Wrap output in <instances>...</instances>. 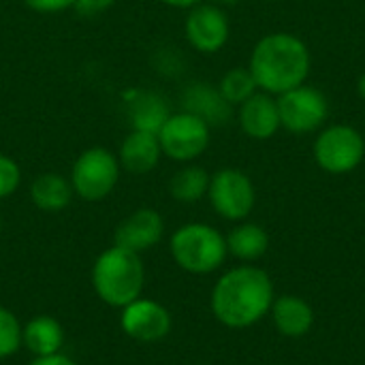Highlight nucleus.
<instances>
[{
	"instance_id": "nucleus-1",
	"label": "nucleus",
	"mask_w": 365,
	"mask_h": 365,
	"mask_svg": "<svg viewBox=\"0 0 365 365\" xmlns=\"http://www.w3.org/2000/svg\"><path fill=\"white\" fill-rule=\"evenodd\" d=\"M310 49L293 32H272L257 41L252 47L248 68L257 81V88L267 94H284L302 83L310 75Z\"/></svg>"
},
{
	"instance_id": "nucleus-2",
	"label": "nucleus",
	"mask_w": 365,
	"mask_h": 365,
	"mask_svg": "<svg viewBox=\"0 0 365 365\" xmlns=\"http://www.w3.org/2000/svg\"><path fill=\"white\" fill-rule=\"evenodd\" d=\"M274 304V287L269 276L250 265L227 272L212 291L214 317L231 327L244 329L259 323Z\"/></svg>"
},
{
	"instance_id": "nucleus-3",
	"label": "nucleus",
	"mask_w": 365,
	"mask_h": 365,
	"mask_svg": "<svg viewBox=\"0 0 365 365\" xmlns=\"http://www.w3.org/2000/svg\"><path fill=\"white\" fill-rule=\"evenodd\" d=\"M145 272L141 257L120 246H111L98 255L92 267V284L96 295L113 308H126L141 297Z\"/></svg>"
},
{
	"instance_id": "nucleus-4",
	"label": "nucleus",
	"mask_w": 365,
	"mask_h": 365,
	"mask_svg": "<svg viewBox=\"0 0 365 365\" xmlns=\"http://www.w3.org/2000/svg\"><path fill=\"white\" fill-rule=\"evenodd\" d=\"M169 248L173 261L190 274H212L229 255L222 233L203 222H188L180 227L171 235Z\"/></svg>"
},
{
	"instance_id": "nucleus-5",
	"label": "nucleus",
	"mask_w": 365,
	"mask_h": 365,
	"mask_svg": "<svg viewBox=\"0 0 365 365\" xmlns=\"http://www.w3.org/2000/svg\"><path fill=\"white\" fill-rule=\"evenodd\" d=\"M120 173L122 167L118 154H113L103 145H94L83 150L75 158L68 182L79 199L88 203H96L113 192V188L120 182Z\"/></svg>"
},
{
	"instance_id": "nucleus-6",
	"label": "nucleus",
	"mask_w": 365,
	"mask_h": 365,
	"mask_svg": "<svg viewBox=\"0 0 365 365\" xmlns=\"http://www.w3.org/2000/svg\"><path fill=\"white\" fill-rule=\"evenodd\" d=\"M312 152L323 171L346 175L364 163L365 137L351 124H331L317 135Z\"/></svg>"
},
{
	"instance_id": "nucleus-7",
	"label": "nucleus",
	"mask_w": 365,
	"mask_h": 365,
	"mask_svg": "<svg viewBox=\"0 0 365 365\" xmlns=\"http://www.w3.org/2000/svg\"><path fill=\"white\" fill-rule=\"evenodd\" d=\"M156 135L163 156L186 165L197 160L210 148L212 126L199 115L182 109L178 113H171Z\"/></svg>"
},
{
	"instance_id": "nucleus-8",
	"label": "nucleus",
	"mask_w": 365,
	"mask_h": 365,
	"mask_svg": "<svg viewBox=\"0 0 365 365\" xmlns=\"http://www.w3.org/2000/svg\"><path fill=\"white\" fill-rule=\"evenodd\" d=\"M280 126L293 135L317 133L329 118V101L314 86H297L278 98Z\"/></svg>"
},
{
	"instance_id": "nucleus-9",
	"label": "nucleus",
	"mask_w": 365,
	"mask_h": 365,
	"mask_svg": "<svg viewBox=\"0 0 365 365\" xmlns=\"http://www.w3.org/2000/svg\"><path fill=\"white\" fill-rule=\"evenodd\" d=\"M207 197L214 212L227 220H244L257 201L252 180L242 169L233 167L218 169L210 178Z\"/></svg>"
},
{
	"instance_id": "nucleus-10",
	"label": "nucleus",
	"mask_w": 365,
	"mask_h": 365,
	"mask_svg": "<svg viewBox=\"0 0 365 365\" xmlns=\"http://www.w3.org/2000/svg\"><path fill=\"white\" fill-rule=\"evenodd\" d=\"M184 36L199 53L220 51L231 36V21L227 11L216 2H201L188 9L184 19Z\"/></svg>"
},
{
	"instance_id": "nucleus-11",
	"label": "nucleus",
	"mask_w": 365,
	"mask_h": 365,
	"mask_svg": "<svg viewBox=\"0 0 365 365\" xmlns=\"http://www.w3.org/2000/svg\"><path fill=\"white\" fill-rule=\"evenodd\" d=\"M122 329L128 338L139 342H158L171 331L169 310L154 299H135L122 312Z\"/></svg>"
},
{
	"instance_id": "nucleus-12",
	"label": "nucleus",
	"mask_w": 365,
	"mask_h": 365,
	"mask_svg": "<svg viewBox=\"0 0 365 365\" xmlns=\"http://www.w3.org/2000/svg\"><path fill=\"white\" fill-rule=\"evenodd\" d=\"M163 233H165L163 216L152 207H141L118 225L113 233V244L139 255L156 246L163 240Z\"/></svg>"
},
{
	"instance_id": "nucleus-13",
	"label": "nucleus",
	"mask_w": 365,
	"mask_h": 365,
	"mask_svg": "<svg viewBox=\"0 0 365 365\" xmlns=\"http://www.w3.org/2000/svg\"><path fill=\"white\" fill-rule=\"evenodd\" d=\"M237 122L246 137L255 141L272 139L280 126L278 101L267 92H255L248 101H244L237 109Z\"/></svg>"
},
{
	"instance_id": "nucleus-14",
	"label": "nucleus",
	"mask_w": 365,
	"mask_h": 365,
	"mask_svg": "<svg viewBox=\"0 0 365 365\" xmlns=\"http://www.w3.org/2000/svg\"><path fill=\"white\" fill-rule=\"evenodd\" d=\"M163 158L158 135L152 130L130 128V133L122 139L118 150L120 167L133 175H145L158 167Z\"/></svg>"
},
{
	"instance_id": "nucleus-15",
	"label": "nucleus",
	"mask_w": 365,
	"mask_h": 365,
	"mask_svg": "<svg viewBox=\"0 0 365 365\" xmlns=\"http://www.w3.org/2000/svg\"><path fill=\"white\" fill-rule=\"evenodd\" d=\"M182 105H184V111L199 115L210 126L227 124L233 111V107L222 98L218 86L214 88L212 83H205V81L190 83L182 94Z\"/></svg>"
},
{
	"instance_id": "nucleus-16",
	"label": "nucleus",
	"mask_w": 365,
	"mask_h": 365,
	"mask_svg": "<svg viewBox=\"0 0 365 365\" xmlns=\"http://www.w3.org/2000/svg\"><path fill=\"white\" fill-rule=\"evenodd\" d=\"M276 329L287 338H302L314 325V310L297 295H282L272 304Z\"/></svg>"
},
{
	"instance_id": "nucleus-17",
	"label": "nucleus",
	"mask_w": 365,
	"mask_h": 365,
	"mask_svg": "<svg viewBox=\"0 0 365 365\" xmlns=\"http://www.w3.org/2000/svg\"><path fill=\"white\" fill-rule=\"evenodd\" d=\"M73 186L71 182L60 175V173H41L32 180L30 184V199L34 203V207H38L41 212H62L68 207L71 199H73Z\"/></svg>"
},
{
	"instance_id": "nucleus-18",
	"label": "nucleus",
	"mask_w": 365,
	"mask_h": 365,
	"mask_svg": "<svg viewBox=\"0 0 365 365\" xmlns=\"http://www.w3.org/2000/svg\"><path fill=\"white\" fill-rule=\"evenodd\" d=\"M21 344L34 357H49L60 353L64 344V329L53 317H34L21 334Z\"/></svg>"
},
{
	"instance_id": "nucleus-19",
	"label": "nucleus",
	"mask_w": 365,
	"mask_h": 365,
	"mask_svg": "<svg viewBox=\"0 0 365 365\" xmlns=\"http://www.w3.org/2000/svg\"><path fill=\"white\" fill-rule=\"evenodd\" d=\"M225 240H227V250L240 261H257L267 252L269 246L267 231L255 222L237 225L235 229H231V233Z\"/></svg>"
},
{
	"instance_id": "nucleus-20",
	"label": "nucleus",
	"mask_w": 365,
	"mask_h": 365,
	"mask_svg": "<svg viewBox=\"0 0 365 365\" xmlns=\"http://www.w3.org/2000/svg\"><path fill=\"white\" fill-rule=\"evenodd\" d=\"M128 115H130L133 128L158 133L160 126L165 124V120L171 115V109H169L167 101L160 94H156V92H139L135 96V101L130 103V107H128Z\"/></svg>"
},
{
	"instance_id": "nucleus-21",
	"label": "nucleus",
	"mask_w": 365,
	"mask_h": 365,
	"mask_svg": "<svg viewBox=\"0 0 365 365\" xmlns=\"http://www.w3.org/2000/svg\"><path fill=\"white\" fill-rule=\"evenodd\" d=\"M210 178L212 175L203 167L186 163L169 180V192L180 203H197V201H201L207 195Z\"/></svg>"
},
{
	"instance_id": "nucleus-22",
	"label": "nucleus",
	"mask_w": 365,
	"mask_h": 365,
	"mask_svg": "<svg viewBox=\"0 0 365 365\" xmlns=\"http://www.w3.org/2000/svg\"><path fill=\"white\" fill-rule=\"evenodd\" d=\"M218 90L222 94V98L231 105V107H240L244 101H248L255 92H259L257 81L250 73L248 66H235L229 68L220 81H218Z\"/></svg>"
},
{
	"instance_id": "nucleus-23",
	"label": "nucleus",
	"mask_w": 365,
	"mask_h": 365,
	"mask_svg": "<svg viewBox=\"0 0 365 365\" xmlns=\"http://www.w3.org/2000/svg\"><path fill=\"white\" fill-rule=\"evenodd\" d=\"M21 334L24 327L19 325L17 317L11 310L0 308V359H6L19 351Z\"/></svg>"
},
{
	"instance_id": "nucleus-24",
	"label": "nucleus",
	"mask_w": 365,
	"mask_h": 365,
	"mask_svg": "<svg viewBox=\"0 0 365 365\" xmlns=\"http://www.w3.org/2000/svg\"><path fill=\"white\" fill-rule=\"evenodd\" d=\"M21 184V167L9 154H0V199L11 197Z\"/></svg>"
},
{
	"instance_id": "nucleus-25",
	"label": "nucleus",
	"mask_w": 365,
	"mask_h": 365,
	"mask_svg": "<svg viewBox=\"0 0 365 365\" xmlns=\"http://www.w3.org/2000/svg\"><path fill=\"white\" fill-rule=\"evenodd\" d=\"M28 9H32L34 13H43V15H53V13H62L73 9L75 0H21Z\"/></svg>"
},
{
	"instance_id": "nucleus-26",
	"label": "nucleus",
	"mask_w": 365,
	"mask_h": 365,
	"mask_svg": "<svg viewBox=\"0 0 365 365\" xmlns=\"http://www.w3.org/2000/svg\"><path fill=\"white\" fill-rule=\"evenodd\" d=\"M118 0H75L73 9L81 17H96L105 11H109Z\"/></svg>"
},
{
	"instance_id": "nucleus-27",
	"label": "nucleus",
	"mask_w": 365,
	"mask_h": 365,
	"mask_svg": "<svg viewBox=\"0 0 365 365\" xmlns=\"http://www.w3.org/2000/svg\"><path fill=\"white\" fill-rule=\"evenodd\" d=\"M30 365H77L73 359H68V357H64V355H60V353H56V355H49V357H36L34 361Z\"/></svg>"
},
{
	"instance_id": "nucleus-28",
	"label": "nucleus",
	"mask_w": 365,
	"mask_h": 365,
	"mask_svg": "<svg viewBox=\"0 0 365 365\" xmlns=\"http://www.w3.org/2000/svg\"><path fill=\"white\" fill-rule=\"evenodd\" d=\"M163 4H167V6H173V9H192V6H197V4H201V2H205V0H160Z\"/></svg>"
},
{
	"instance_id": "nucleus-29",
	"label": "nucleus",
	"mask_w": 365,
	"mask_h": 365,
	"mask_svg": "<svg viewBox=\"0 0 365 365\" xmlns=\"http://www.w3.org/2000/svg\"><path fill=\"white\" fill-rule=\"evenodd\" d=\"M357 94L365 101V73L359 77V81H357Z\"/></svg>"
},
{
	"instance_id": "nucleus-30",
	"label": "nucleus",
	"mask_w": 365,
	"mask_h": 365,
	"mask_svg": "<svg viewBox=\"0 0 365 365\" xmlns=\"http://www.w3.org/2000/svg\"><path fill=\"white\" fill-rule=\"evenodd\" d=\"M214 2L220 4V6H222V4H237V0H214Z\"/></svg>"
},
{
	"instance_id": "nucleus-31",
	"label": "nucleus",
	"mask_w": 365,
	"mask_h": 365,
	"mask_svg": "<svg viewBox=\"0 0 365 365\" xmlns=\"http://www.w3.org/2000/svg\"><path fill=\"white\" fill-rule=\"evenodd\" d=\"M0 233H2V218H0Z\"/></svg>"
},
{
	"instance_id": "nucleus-32",
	"label": "nucleus",
	"mask_w": 365,
	"mask_h": 365,
	"mask_svg": "<svg viewBox=\"0 0 365 365\" xmlns=\"http://www.w3.org/2000/svg\"><path fill=\"white\" fill-rule=\"evenodd\" d=\"M267 2H280V0H267Z\"/></svg>"
}]
</instances>
